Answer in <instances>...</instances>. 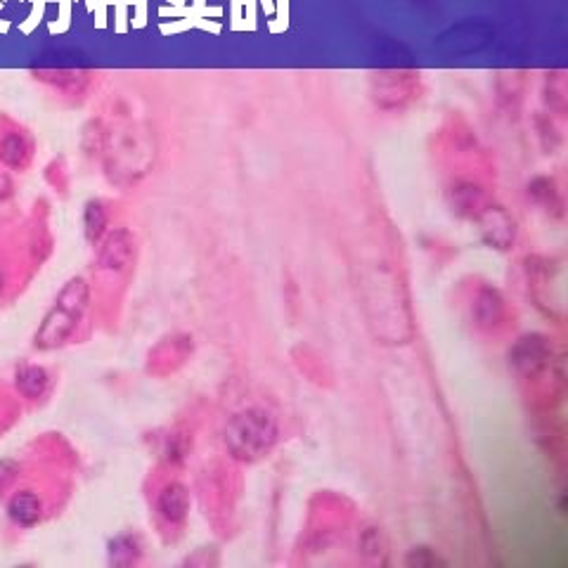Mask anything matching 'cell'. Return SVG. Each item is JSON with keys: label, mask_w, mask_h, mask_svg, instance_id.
<instances>
[{"label": "cell", "mask_w": 568, "mask_h": 568, "mask_svg": "<svg viewBox=\"0 0 568 568\" xmlns=\"http://www.w3.org/2000/svg\"><path fill=\"white\" fill-rule=\"evenodd\" d=\"M100 154L107 178L119 187H131L152 171L157 140L142 121H114L109 126L102 124Z\"/></svg>", "instance_id": "1"}, {"label": "cell", "mask_w": 568, "mask_h": 568, "mask_svg": "<svg viewBox=\"0 0 568 568\" xmlns=\"http://www.w3.org/2000/svg\"><path fill=\"white\" fill-rule=\"evenodd\" d=\"M90 303V289L83 277H74L62 287L60 296H57L55 306L43 318V325L38 327L34 344L36 348L50 351V348H60L67 344L74 334L76 325L83 318Z\"/></svg>", "instance_id": "2"}, {"label": "cell", "mask_w": 568, "mask_h": 568, "mask_svg": "<svg viewBox=\"0 0 568 568\" xmlns=\"http://www.w3.org/2000/svg\"><path fill=\"white\" fill-rule=\"evenodd\" d=\"M277 441V422L273 412L266 408H249L237 412L225 426V445L232 457L244 462H254L270 453Z\"/></svg>", "instance_id": "3"}, {"label": "cell", "mask_w": 568, "mask_h": 568, "mask_svg": "<svg viewBox=\"0 0 568 568\" xmlns=\"http://www.w3.org/2000/svg\"><path fill=\"white\" fill-rule=\"evenodd\" d=\"M419 74L412 71H382V74H374V100L382 107H400L405 102L412 100L417 95L419 86Z\"/></svg>", "instance_id": "4"}, {"label": "cell", "mask_w": 568, "mask_h": 568, "mask_svg": "<svg viewBox=\"0 0 568 568\" xmlns=\"http://www.w3.org/2000/svg\"><path fill=\"white\" fill-rule=\"evenodd\" d=\"M135 261V237L128 230L109 232L102 242L98 266L107 273H124Z\"/></svg>", "instance_id": "5"}, {"label": "cell", "mask_w": 568, "mask_h": 568, "mask_svg": "<svg viewBox=\"0 0 568 568\" xmlns=\"http://www.w3.org/2000/svg\"><path fill=\"white\" fill-rule=\"evenodd\" d=\"M509 360H512L516 372H521L524 377H533L535 372H540L552 360V346L547 344L545 337L533 334V337H524L514 346Z\"/></svg>", "instance_id": "6"}, {"label": "cell", "mask_w": 568, "mask_h": 568, "mask_svg": "<svg viewBox=\"0 0 568 568\" xmlns=\"http://www.w3.org/2000/svg\"><path fill=\"white\" fill-rule=\"evenodd\" d=\"M157 512L164 521L178 526L187 519V512H190V493L183 483H169L164 486V490L159 493L157 500Z\"/></svg>", "instance_id": "7"}, {"label": "cell", "mask_w": 568, "mask_h": 568, "mask_svg": "<svg viewBox=\"0 0 568 568\" xmlns=\"http://www.w3.org/2000/svg\"><path fill=\"white\" fill-rule=\"evenodd\" d=\"M483 232H486V240L497 249H509L514 242V221L507 216L505 211L497 209V206H488L483 209Z\"/></svg>", "instance_id": "8"}, {"label": "cell", "mask_w": 568, "mask_h": 568, "mask_svg": "<svg viewBox=\"0 0 568 568\" xmlns=\"http://www.w3.org/2000/svg\"><path fill=\"white\" fill-rule=\"evenodd\" d=\"M502 315H505V301L497 289L483 287L474 299V318L476 325L483 329H493L500 325Z\"/></svg>", "instance_id": "9"}, {"label": "cell", "mask_w": 568, "mask_h": 568, "mask_svg": "<svg viewBox=\"0 0 568 568\" xmlns=\"http://www.w3.org/2000/svg\"><path fill=\"white\" fill-rule=\"evenodd\" d=\"M41 512V497L31 493V490H19L8 502V514L17 526H36L38 519H41Z\"/></svg>", "instance_id": "10"}, {"label": "cell", "mask_w": 568, "mask_h": 568, "mask_svg": "<svg viewBox=\"0 0 568 568\" xmlns=\"http://www.w3.org/2000/svg\"><path fill=\"white\" fill-rule=\"evenodd\" d=\"M17 389L27 398H41L48 389V372L43 367L24 365L17 370Z\"/></svg>", "instance_id": "11"}, {"label": "cell", "mask_w": 568, "mask_h": 568, "mask_svg": "<svg viewBox=\"0 0 568 568\" xmlns=\"http://www.w3.org/2000/svg\"><path fill=\"white\" fill-rule=\"evenodd\" d=\"M83 223H86V237L90 242H98L105 235L107 213L100 202H88L86 213H83Z\"/></svg>", "instance_id": "12"}, {"label": "cell", "mask_w": 568, "mask_h": 568, "mask_svg": "<svg viewBox=\"0 0 568 568\" xmlns=\"http://www.w3.org/2000/svg\"><path fill=\"white\" fill-rule=\"evenodd\" d=\"M0 157L8 166H24L29 159V147L24 145L22 135H10L0 145Z\"/></svg>", "instance_id": "13"}, {"label": "cell", "mask_w": 568, "mask_h": 568, "mask_svg": "<svg viewBox=\"0 0 568 568\" xmlns=\"http://www.w3.org/2000/svg\"><path fill=\"white\" fill-rule=\"evenodd\" d=\"M405 564H408V566H415V564L417 566H434V564H443V561L434 557V554H429L426 547H419V550H415L408 559H405Z\"/></svg>", "instance_id": "14"}, {"label": "cell", "mask_w": 568, "mask_h": 568, "mask_svg": "<svg viewBox=\"0 0 568 568\" xmlns=\"http://www.w3.org/2000/svg\"><path fill=\"white\" fill-rule=\"evenodd\" d=\"M0 292H3V275H0Z\"/></svg>", "instance_id": "15"}]
</instances>
